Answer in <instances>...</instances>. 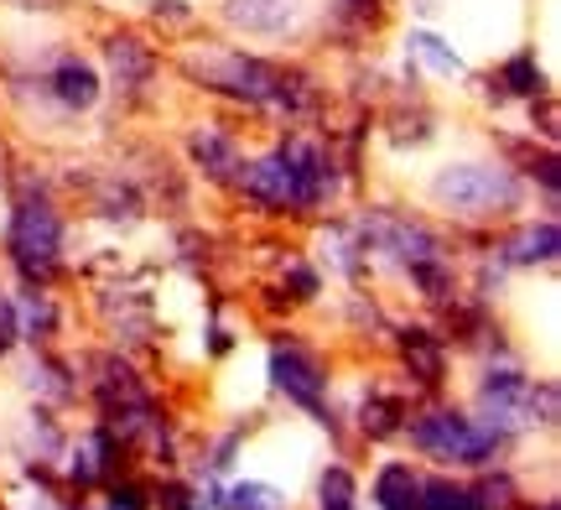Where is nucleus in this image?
<instances>
[{
  "mask_svg": "<svg viewBox=\"0 0 561 510\" xmlns=\"http://www.w3.org/2000/svg\"><path fill=\"white\" fill-rule=\"evenodd\" d=\"M380 506L385 510H421V485L411 479V469L380 474Z\"/></svg>",
  "mask_w": 561,
  "mask_h": 510,
  "instance_id": "7",
  "label": "nucleus"
},
{
  "mask_svg": "<svg viewBox=\"0 0 561 510\" xmlns=\"http://www.w3.org/2000/svg\"><path fill=\"white\" fill-rule=\"evenodd\" d=\"M271 375H276V386L286 390L291 401H301V407H318L322 386H328V375H322L307 354H297V349H276V354H271Z\"/></svg>",
  "mask_w": 561,
  "mask_h": 510,
  "instance_id": "4",
  "label": "nucleus"
},
{
  "mask_svg": "<svg viewBox=\"0 0 561 510\" xmlns=\"http://www.w3.org/2000/svg\"><path fill=\"white\" fill-rule=\"evenodd\" d=\"M94 94H100V79H94V68L79 58H68L58 68V100L73 104V110H83V104H94Z\"/></svg>",
  "mask_w": 561,
  "mask_h": 510,
  "instance_id": "6",
  "label": "nucleus"
},
{
  "mask_svg": "<svg viewBox=\"0 0 561 510\" xmlns=\"http://www.w3.org/2000/svg\"><path fill=\"white\" fill-rule=\"evenodd\" d=\"M11 250L32 276H47L53 261H58V219L42 204H26L16 214V229H11Z\"/></svg>",
  "mask_w": 561,
  "mask_h": 510,
  "instance_id": "3",
  "label": "nucleus"
},
{
  "mask_svg": "<svg viewBox=\"0 0 561 510\" xmlns=\"http://www.w3.org/2000/svg\"><path fill=\"white\" fill-rule=\"evenodd\" d=\"M437 199L462 208V214H489V208L515 204V183L494 167H453V172L437 178Z\"/></svg>",
  "mask_w": 561,
  "mask_h": 510,
  "instance_id": "1",
  "label": "nucleus"
},
{
  "mask_svg": "<svg viewBox=\"0 0 561 510\" xmlns=\"http://www.w3.org/2000/svg\"><path fill=\"white\" fill-rule=\"evenodd\" d=\"M224 506L229 510H286V500H280L271 485H234Z\"/></svg>",
  "mask_w": 561,
  "mask_h": 510,
  "instance_id": "9",
  "label": "nucleus"
},
{
  "mask_svg": "<svg viewBox=\"0 0 561 510\" xmlns=\"http://www.w3.org/2000/svg\"><path fill=\"white\" fill-rule=\"evenodd\" d=\"M557 256V229L541 225V229H525L520 235V250H515V261H551Z\"/></svg>",
  "mask_w": 561,
  "mask_h": 510,
  "instance_id": "11",
  "label": "nucleus"
},
{
  "mask_svg": "<svg viewBox=\"0 0 561 510\" xmlns=\"http://www.w3.org/2000/svg\"><path fill=\"white\" fill-rule=\"evenodd\" d=\"M411 47H416V58H426L432 68H437V73H447V79H453V73H462V58L453 53V47H442V37H426V32H416V37H411Z\"/></svg>",
  "mask_w": 561,
  "mask_h": 510,
  "instance_id": "10",
  "label": "nucleus"
},
{
  "mask_svg": "<svg viewBox=\"0 0 561 510\" xmlns=\"http://www.w3.org/2000/svg\"><path fill=\"white\" fill-rule=\"evenodd\" d=\"M510 79H515V89H536V83H530V58L515 63V68H510Z\"/></svg>",
  "mask_w": 561,
  "mask_h": 510,
  "instance_id": "13",
  "label": "nucleus"
},
{
  "mask_svg": "<svg viewBox=\"0 0 561 510\" xmlns=\"http://www.w3.org/2000/svg\"><path fill=\"white\" fill-rule=\"evenodd\" d=\"M416 443L432 458H453V464H483L494 453V438L483 428H473L468 417H453V411H437L416 428Z\"/></svg>",
  "mask_w": 561,
  "mask_h": 510,
  "instance_id": "2",
  "label": "nucleus"
},
{
  "mask_svg": "<svg viewBox=\"0 0 561 510\" xmlns=\"http://www.w3.org/2000/svg\"><path fill=\"white\" fill-rule=\"evenodd\" d=\"M354 506V485H348V474L333 469L322 479V510H348Z\"/></svg>",
  "mask_w": 561,
  "mask_h": 510,
  "instance_id": "12",
  "label": "nucleus"
},
{
  "mask_svg": "<svg viewBox=\"0 0 561 510\" xmlns=\"http://www.w3.org/2000/svg\"><path fill=\"white\" fill-rule=\"evenodd\" d=\"M244 193L265 208L286 204V199H291V172H286V162H280V157L276 162H255L250 172H244Z\"/></svg>",
  "mask_w": 561,
  "mask_h": 510,
  "instance_id": "5",
  "label": "nucleus"
},
{
  "mask_svg": "<svg viewBox=\"0 0 561 510\" xmlns=\"http://www.w3.org/2000/svg\"><path fill=\"white\" fill-rule=\"evenodd\" d=\"M286 16H291V0H240V5H234V21L255 26V32H271V26H280Z\"/></svg>",
  "mask_w": 561,
  "mask_h": 510,
  "instance_id": "8",
  "label": "nucleus"
}]
</instances>
